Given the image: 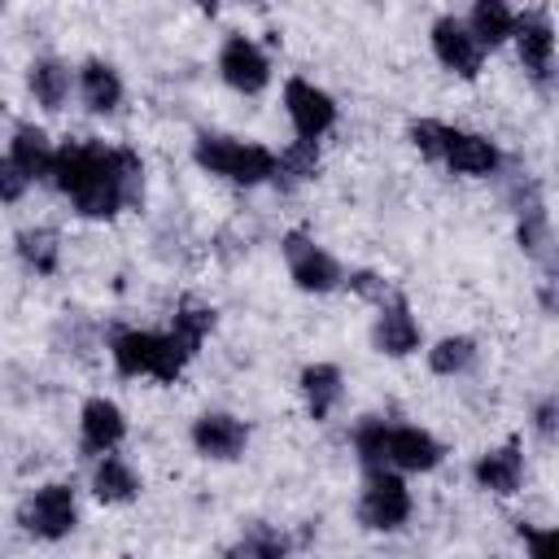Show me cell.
<instances>
[{
    "label": "cell",
    "instance_id": "1",
    "mask_svg": "<svg viewBox=\"0 0 559 559\" xmlns=\"http://www.w3.org/2000/svg\"><path fill=\"white\" fill-rule=\"evenodd\" d=\"M52 183L74 201L83 218H114L122 205H140L144 166L131 148H105L96 140H74L57 148Z\"/></svg>",
    "mask_w": 559,
    "mask_h": 559
},
{
    "label": "cell",
    "instance_id": "2",
    "mask_svg": "<svg viewBox=\"0 0 559 559\" xmlns=\"http://www.w3.org/2000/svg\"><path fill=\"white\" fill-rule=\"evenodd\" d=\"M192 157L201 170L218 175V179H231V183H266L275 179V166L280 157L262 144H249V140H231V135H214V131H201L197 144H192Z\"/></svg>",
    "mask_w": 559,
    "mask_h": 559
},
{
    "label": "cell",
    "instance_id": "3",
    "mask_svg": "<svg viewBox=\"0 0 559 559\" xmlns=\"http://www.w3.org/2000/svg\"><path fill=\"white\" fill-rule=\"evenodd\" d=\"M109 354H114V367L122 371V376H153V380H162V384H170V380H179V371H183V362L192 358L183 345H179V336L175 332H118L114 341H109Z\"/></svg>",
    "mask_w": 559,
    "mask_h": 559
},
{
    "label": "cell",
    "instance_id": "4",
    "mask_svg": "<svg viewBox=\"0 0 559 559\" xmlns=\"http://www.w3.org/2000/svg\"><path fill=\"white\" fill-rule=\"evenodd\" d=\"M358 520L371 533H393L411 520V489L402 485V476L393 467H371L362 498H358Z\"/></svg>",
    "mask_w": 559,
    "mask_h": 559
},
{
    "label": "cell",
    "instance_id": "5",
    "mask_svg": "<svg viewBox=\"0 0 559 559\" xmlns=\"http://www.w3.org/2000/svg\"><path fill=\"white\" fill-rule=\"evenodd\" d=\"M280 249H284V262H288L293 284H297L301 293H332V288L345 280V271L336 266V258H332L328 249H319L306 231H288V236L280 240Z\"/></svg>",
    "mask_w": 559,
    "mask_h": 559
},
{
    "label": "cell",
    "instance_id": "6",
    "mask_svg": "<svg viewBox=\"0 0 559 559\" xmlns=\"http://www.w3.org/2000/svg\"><path fill=\"white\" fill-rule=\"evenodd\" d=\"M17 524L44 542H61L74 524H79V507H74V493L66 485H44L35 489L22 507H17Z\"/></svg>",
    "mask_w": 559,
    "mask_h": 559
},
{
    "label": "cell",
    "instance_id": "7",
    "mask_svg": "<svg viewBox=\"0 0 559 559\" xmlns=\"http://www.w3.org/2000/svg\"><path fill=\"white\" fill-rule=\"evenodd\" d=\"M218 74L227 79V87H236L245 96H258L271 83V61H266V52L253 39L231 35L223 44V52H218Z\"/></svg>",
    "mask_w": 559,
    "mask_h": 559
},
{
    "label": "cell",
    "instance_id": "8",
    "mask_svg": "<svg viewBox=\"0 0 559 559\" xmlns=\"http://www.w3.org/2000/svg\"><path fill=\"white\" fill-rule=\"evenodd\" d=\"M432 52L445 70H454L459 79H476L480 74V57H485V44L472 35V26L454 22V17H437L432 22Z\"/></svg>",
    "mask_w": 559,
    "mask_h": 559
},
{
    "label": "cell",
    "instance_id": "9",
    "mask_svg": "<svg viewBox=\"0 0 559 559\" xmlns=\"http://www.w3.org/2000/svg\"><path fill=\"white\" fill-rule=\"evenodd\" d=\"M284 105H288V118L297 127L301 140H319L332 122H336V105L323 87L306 83V79H288L284 83Z\"/></svg>",
    "mask_w": 559,
    "mask_h": 559
},
{
    "label": "cell",
    "instance_id": "10",
    "mask_svg": "<svg viewBox=\"0 0 559 559\" xmlns=\"http://www.w3.org/2000/svg\"><path fill=\"white\" fill-rule=\"evenodd\" d=\"M192 445H197L205 459L231 463V459L245 454L249 428H245L236 415H227V411H210V415H201V419L192 424Z\"/></svg>",
    "mask_w": 559,
    "mask_h": 559
},
{
    "label": "cell",
    "instance_id": "11",
    "mask_svg": "<svg viewBox=\"0 0 559 559\" xmlns=\"http://www.w3.org/2000/svg\"><path fill=\"white\" fill-rule=\"evenodd\" d=\"M498 148H493V140H485V135H472V131H445V153H441V166H450L454 175H472V179H480V175H493L498 170Z\"/></svg>",
    "mask_w": 559,
    "mask_h": 559
},
{
    "label": "cell",
    "instance_id": "12",
    "mask_svg": "<svg viewBox=\"0 0 559 559\" xmlns=\"http://www.w3.org/2000/svg\"><path fill=\"white\" fill-rule=\"evenodd\" d=\"M371 345L380 354H389V358H406L411 349H419V323H415V314L406 310L402 297H393L389 306H380L376 328H371Z\"/></svg>",
    "mask_w": 559,
    "mask_h": 559
},
{
    "label": "cell",
    "instance_id": "13",
    "mask_svg": "<svg viewBox=\"0 0 559 559\" xmlns=\"http://www.w3.org/2000/svg\"><path fill=\"white\" fill-rule=\"evenodd\" d=\"M441 463V441L424 428H393L389 424V467L397 472H432Z\"/></svg>",
    "mask_w": 559,
    "mask_h": 559
},
{
    "label": "cell",
    "instance_id": "14",
    "mask_svg": "<svg viewBox=\"0 0 559 559\" xmlns=\"http://www.w3.org/2000/svg\"><path fill=\"white\" fill-rule=\"evenodd\" d=\"M511 39H515V48H520L524 70L542 83L546 70H550V57H555V31H550V22H546L542 13H524V17H515Z\"/></svg>",
    "mask_w": 559,
    "mask_h": 559
},
{
    "label": "cell",
    "instance_id": "15",
    "mask_svg": "<svg viewBox=\"0 0 559 559\" xmlns=\"http://www.w3.org/2000/svg\"><path fill=\"white\" fill-rule=\"evenodd\" d=\"M79 424H83V450L92 454H109L127 437V419L109 397H87Z\"/></svg>",
    "mask_w": 559,
    "mask_h": 559
},
{
    "label": "cell",
    "instance_id": "16",
    "mask_svg": "<svg viewBox=\"0 0 559 559\" xmlns=\"http://www.w3.org/2000/svg\"><path fill=\"white\" fill-rule=\"evenodd\" d=\"M472 476H476V485L489 489V493H515L520 480H524V454H520V445L507 441V445L480 454L476 467H472Z\"/></svg>",
    "mask_w": 559,
    "mask_h": 559
},
{
    "label": "cell",
    "instance_id": "17",
    "mask_svg": "<svg viewBox=\"0 0 559 559\" xmlns=\"http://www.w3.org/2000/svg\"><path fill=\"white\" fill-rule=\"evenodd\" d=\"M79 92H83V105H87L92 114H114V109L122 105V79H118V70L105 66V61H87V66L79 70Z\"/></svg>",
    "mask_w": 559,
    "mask_h": 559
},
{
    "label": "cell",
    "instance_id": "18",
    "mask_svg": "<svg viewBox=\"0 0 559 559\" xmlns=\"http://www.w3.org/2000/svg\"><path fill=\"white\" fill-rule=\"evenodd\" d=\"M9 157H13L31 179H52L57 148L48 144V135H44L39 127H17L13 140H9Z\"/></svg>",
    "mask_w": 559,
    "mask_h": 559
},
{
    "label": "cell",
    "instance_id": "19",
    "mask_svg": "<svg viewBox=\"0 0 559 559\" xmlns=\"http://www.w3.org/2000/svg\"><path fill=\"white\" fill-rule=\"evenodd\" d=\"M301 397H306L310 419H328L341 402V371L332 362H310L301 371Z\"/></svg>",
    "mask_w": 559,
    "mask_h": 559
},
{
    "label": "cell",
    "instance_id": "20",
    "mask_svg": "<svg viewBox=\"0 0 559 559\" xmlns=\"http://www.w3.org/2000/svg\"><path fill=\"white\" fill-rule=\"evenodd\" d=\"M26 83H31L35 100H39L48 114H57V109L70 100V66H61V61H52V57H44V61H31V74H26Z\"/></svg>",
    "mask_w": 559,
    "mask_h": 559
},
{
    "label": "cell",
    "instance_id": "21",
    "mask_svg": "<svg viewBox=\"0 0 559 559\" xmlns=\"http://www.w3.org/2000/svg\"><path fill=\"white\" fill-rule=\"evenodd\" d=\"M92 493H96L100 502H131V498L140 493V476H135L122 459L105 454V459L96 463V472H92Z\"/></svg>",
    "mask_w": 559,
    "mask_h": 559
},
{
    "label": "cell",
    "instance_id": "22",
    "mask_svg": "<svg viewBox=\"0 0 559 559\" xmlns=\"http://www.w3.org/2000/svg\"><path fill=\"white\" fill-rule=\"evenodd\" d=\"M511 31H515V13L507 9V0H472V35L485 48L507 44Z\"/></svg>",
    "mask_w": 559,
    "mask_h": 559
},
{
    "label": "cell",
    "instance_id": "23",
    "mask_svg": "<svg viewBox=\"0 0 559 559\" xmlns=\"http://www.w3.org/2000/svg\"><path fill=\"white\" fill-rule=\"evenodd\" d=\"M17 253H22V262H26L35 275H52V271H57V253H61L57 231H48V227H26V231L17 236Z\"/></svg>",
    "mask_w": 559,
    "mask_h": 559
},
{
    "label": "cell",
    "instance_id": "24",
    "mask_svg": "<svg viewBox=\"0 0 559 559\" xmlns=\"http://www.w3.org/2000/svg\"><path fill=\"white\" fill-rule=\"evenodd\" d=\"M476 362V341L472 336H445L428 349V367L437 376H463Z\"/></svg>",
    "mask_w": 559,
    "mask_h": 559
},
{
    "label": "cell",
    "instance_id": "25",
    "mask_svg": "<svg viewBox=\"0 0 559 559\" xmlns=\"http://www.w3.org/2000/svg\"><path fill=\"white\" fill-rule=\"evenodd\" d=\"M314 170H319V148H314V140H297L293 148H284V153H280V166H275V183L293 188V183H306V179H314Z\"/></svg>",
    "mask_w": 559,
    "mask_h": 559
},
{
    "label": "cell",
    "instance_id": "26",
    "mask_svg": "<svg viewBox=\"0 0 559 559\" xmlns=\"http://www.w3.org/2000/svg\"><path fill=\"white\" fill-rule=\"evenodd\" d=\"M210 328H214V310L201 306V301H183V306L175 310V328H170V332L179 336V345H183L188 354H197Z\"/></svg>",
    "mask_w": 559,
    "mask_h": 559
},
{
    "label": "cell",
    "instance_id": "27",
    "mask_svg": "<svg viewBox=\"0 0 559 559\" xmlns=\"http://www.w3.org/2000/svg\"><path fill=\"white\" fill-rule=\"evenodd\" d=\"M354 450L362 459V467H389V424L384 419H362L354 428Z\"/></svg>",
    "mask_w": 559,
    "mask_h": 559
},
{
    "label": "cell",
    "instance_id": "28",
    "mask_svg": "<svg viewBox=\"0 0 559 559\" xmlns=\"http://www.w3.org/2000/svg\"><path fill=\"white\" fill-rule=\"evenodd\" d=\"M288 550V542L275 533V528H266V524H253L236 546H231V555H258V559H280Z\"/></svg>",
    "mask_w": 559,
    "mask_h": 559
},
{
    "label": "cell",
    "instance_id": "29",
    "mask_svg": "<svg viewBox=\"0 0 559 559\" xmlns=\"http://www.w3.org/2000/svg\"><path fill=\"white\" fill-rule=\"evenodd\" d=\"M546 245H550V223H546L542 201H533V205H524V210H520V249L542 253Z\"/></svg>",
    "mask_w": 559,
    "mask_h": 559
},
{
    "label": "cell",
    "instance_id": "30",
    "mask_svg": "<svg viewBox=\"0 0 559 559\" xmlns=\"http://www.w3.org/2000/svg\"><path fill=\"white\" fill-rule=\"evenodd\" d=\"M445 122H437V118H419V122H411V144L428 157V162H441V153H445Z\"/></svg>",
    "mask_w": 559,
    "mask_h": 559
},
{
    "label": "cell",
    "instance_id": "31",
    "mask_svg": "<svg viewBox=\"0 0 559 559\" xmlns=\"http://www.w3.org/2000/svg\"><path fill=\"white\" fill-rule=\"evenodd\" d=\"M26 183H31V175H26L13 157H4V166H0V192H4V201H9V205L22 197V188H26Z\"/></svg>",
    "mask_w": 559,
    "mask_h": 559
},
{
    "label": "cell",
    "instance_id": "32",
    "mask_svg": "<svg viewBox=\"0 0 559 559\" xmlns=\"http://www.w3.org/2000/svg\"><path fill=\"white\" fill-rule=\"evenodd\" d=\"M520 537H524V546H528V555H537V559H546V555H559V528H520Z\"/></svg>",
    "mask_w": 559,
    "mask_h": 559
},
{
    "label": "cell",
    "instance_id": "33",
    "mask_svg": "<svg viewBox=\"0 0 559 559\" xmlns=\"http://www.w3.org/2000/svg\"><path fill=\"white\" fill-rule=\"evenodd\" d=\"M349 288H354V293H362V297H376V301H384V293H389V288H384V280H380V275H371V271H354V275H349Z\"/></svg>",
    "mask_w": 559,
    "mask_h": 559
},
{
    "label": "cell",
    "instance_id": "34",
    "mask_svg": "<svg viewBox=\"0 0 559 559\" xmlns=\"http://www.w3.org/2000/svg\"><path fill=\"white\" fill-rule=\"evenodd\" d=\"M533 424H537L542 441H555V437H559V406H555V402H542V406H537V419H533Z\"/></svg>",
    "mask_w": 559,
    "mask_h": 559
},
{
    "label": "cell",
    "instance_id": "35",
    "mask_svg": "<svg viewBox=\"0 0 559 559\" xmlns=\"http://www.w3.org/2000/svg\"><path fill=\"white\" fill-rule=\"evenodd\" d=\"M192 4H197V9H201V13H210V17H214V13H218V0H192Z\"/></svg>",
    "mask_w": 559,
    "mask_h": 559
},
{
    "label": "cell",
    "instance_id": "36",
    "mask_svg": "<svg viewBox=\"0 0 559 559\" xmlns=\"http://www.w3.org/2000/svg\"><path fill=\"white\" fill-rule=\"evenodd\" d=\"M245 4H262V0H245Z\"/></svg>",
    "mask_w": 559,
    "mask_h": 559
}]
</instances>
